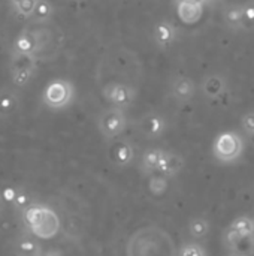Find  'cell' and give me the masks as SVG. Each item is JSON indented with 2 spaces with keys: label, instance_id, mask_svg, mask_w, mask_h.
Returning a JSON list of instances; mask_svg holds the SVG:
<instances>
[{
  "label": "cell",
  "instance_id": "cell-1",
  "mask_svg": "<svg viewBox=\"0 0 254 256\" xmlns=\"http://www.w3.org/2000/svg\"><path fill=\"white\" fill-rule=\"evenodd\" d=\"M24 224L34 237L51 238L58 232L60 222L57 214L42 204H30L22 210Z\"/></svg>",
  "mask_w": 254,
  "mask_h": 256
},
{
  "label": "cell",
  "instance_id": "cell-2",
  "mask_svg": "<svg viewBox=\"0 0 254 256\" xmlns=\"http://www.w3.org/2000/svg\"><path fill=\"white\" fill-rule=\"evenodd\" d=\"M75 99V86L64 78L51 80L43 92H42V102L46 108L52 111L66 110Z\"/></svg>",
  "mask_w": 254,
  "mask_h": 256
},
{
  "label": "cell",
  "instance_id": "cell-3",
  "mask_svg": "<svg viewBox=\"0 0 254 256\" xmlns=\"http://www.w3.org/2000/svg\"><path fill=\"white\" fill-rule=\"evenodd\" d=\"M246 148L244 138L234 130H226L217 135L213 144V154L222 164L237 162Z\"/></svg>",
  "mask_w": 254,
  "mask_h": 256
},
{
  "label": "cell",
  "instance_id": "cell-4",
  "mask_svg": "<svg viewBox=\"0 0 254 256\" xmlns=\"http://www.w3.org/2000/svg\"><path fill=\"white\" fill-rule=\"evenodd\" d=\"M129 124L126 111L117 106H111L102 111L97 117V129L105 140H115L120 136Z\"/></svg>",
  "mask_w": 254,
  "mask_h": 256
},
{
  "label": "cell",
  "instance_id": "cell-5",
  "mask_svg": "<svg viewBox=\"0 0 254 256\" xmlns=\"http://www.w3.org/2000/svg\"><path fill=\"white\" fill-rule=\"evenodd\" d=\"M254 237V218L252 216H240L232 220V224L226 228L223 240L225 244L235 246L241 242L250 240Z\"/></svg>",
  "mask_w": 254,
  "mask_h": 256
},
{
  "label": "cell",
  "instance_id": "cell-6",
  "mask_svg": "<svg viewBox=\"0 0 254 256\" xmlns=\"http://www.w3.org/2000/svg\"><path fill=\"white\" fill-rule=\"evenodd\" d=\"M136 90L129 86V84H123V82H109L103 87V96L105 99L117 108L121 110H127L130 105H133V102L136 100Z\"/></svg>",
  "mask_w": 254,
  "mask_h": 256
},
{
  "label": "cell",
  "instance_id": "cell-7",
  "mask_svg": "<svg viewBox=\"0 0 254 256\" xmlns=\"http://www.w3.org/2000/svg\"><path fill=\"white\" fill-rule=\"evenodd\" d=\"M42 50V42L37 36V33L31 32L30 28L21 30L16 38L12 42L10 51L9 52H19V54H34Z\"/></svg>",
  "mask_w": 254,
  "mask_h": 256
},
{
  "label": "cell",
  "instance_id": "cell-8",
  "mask_svg": "<svg viewBox=\"0 0 254 256\" xmlns=\"http://www.w3.org/2000/svg\"><path fill=\"white\" fill-rule=\"evenodd\" d=\"M171 96L180 104L190 102L196 96V81L186 75H177L171 82Z\"/></svg>",
  "mask_w": 254,
  "mask_h": 256
},
{
  "label": "cell",
  "instance_id": "cell-9",
  "mask_svg": "<svg viewBox=\"0 0 254 256\" xmlns=\"http://www.w3.org/2000/svg\"><path fill=\"white\" fill-rule=\"evenodd\" d=\"M154 42L160 50L169 48L178 38V30L175 24L169 20H162L156 24L154 27Z\"/></svg>",
  "mask_w": 254,
  "mask_h": 256
},
{
  "label": "cell",
  "instance_id": "cell-10",
  "mask_svg": "<svg viewBox=\"0 0 254 256\" xmlns=\"http://www.w3.org/2000/svg\"><path fill=\"white\" fill-rule=\"evenodd\" d=\"M202 93L207 99L210 100H216L219 98L223 96V93L226 92L228 87V81L222 74H208L204 80H202Z\"/></svg>",
  "mask_w": 254,
  "mask_h": 256
},
{
  "label": "cell",
  "instance_id": "cell-11",
  "mask_svg": "<svg viewBox=\"0 0 254 256\" xmlns=\"http://www.w3.org/2000/svg\"><path fill=\"white\" fill-rule=\"evenodd\" d=\"M177 15L184 24H196L204 15V0L178 2Z\"/></svg>",
  "mask_w": 254,
  "mask_h": 256
},
{
  "label": "cell",
  "instance_id": "cell-12",
  "mask_svg": "<svg viewBox=\"0 0 254 256\" xmlns=\"http://www.w3.org/2000/svg\"><path fill=\"white\" fill-rule=\"evenodd\" d=\"M184 164L186 162H184V158L181 154H178L175 152L165 150L157 172L168 177V178H174L184 170Z\"/></svg>",
  "mask_w": 254,
  "mask_h": 256
},
{
  "label": "cell",
  "instance_id": "cell-13",
  "mask_svg": "<svg viewBox=\"0 0 254 256\" xmlns=\"http://www.w3.org/2000/svg\"><path fill=\"white\" fill-rule=\"evenodd\" d=\"M142 132L148 140H159L162 138L168 130V122L160 114H150L142 120Z\"/></svg>",
  "mask_w": 254,
  "mask_h": 256
},
{
  "label": "cell",
  "instance_id": "cell-14",
  "mask_svg": "<svg viewBox=\"0 0 254 256\" xmlns=\"http://www.w3.org/2000/svg\"><path fill=\"white\" fill-rule=\"evenodd\" d=\"M12 248L16 256H39L43 250L40 243L34 238V236L28 232L18 236L13 240Z\"/></svg>",
  "mask_w": 254,
  "mask_h": 256
},
{
  "label": "cell",
  "instance_id": "cell-15",
  "mask_svg": "<svg viewBox=\"0 0 254 256\" xmlns=\"http://www.w3.org/2000/svg\"><path fill=\"white\" fill-rule=\"evenodd\" d=\"M21 99L15 88L1 87L0 88V118L10 117L19 108Z\"/></svg>",
  "mask_w": 254,
  "mask_h": 256
},
{
  "label": "cell",
  "instance_id": "cell-16",
  "mask_svg": "<svg viewBox=\"0 0 254 256\" xmlns=\"http://www.w3.org/2000/svg\"><path fill=\"white\" fill-rule=\"evenodd\" d=\"M135 160V148L129 141H120L112 148V164L117 168H127Z\"/></svg>",
  "mask_w": 254,
  "mask_h": 256
},
{
  "label": "cell",
  "instance_id": "cell-17",
  "mask_svg": "<svg viewBox=\"0 0 254 256\" xmlns=\"http://www.w3.org/2000/svg\"><path fill=\"white\" fill-rule=\"evenodd\" d=\"M163 152L165 150H162V148H148V150H145V153L141 158V165H139L142 174L151 176V174L159 171V165H160Z\"/></svg>",
  "mask_w": 254,
  "mask_h": 256
},
{
  "label": "cell",
  "instance_id": "cell-18",
  "mask_svg": "<svg viewBox=\"0 0 254 256\" xmlns=\"http://www.w3.org/2000/svg\"><path fill=\"white\" fill-rule=\"evenodd\" d=\"M223 21L231 30H243L244 14L243 4H231L223 10Z\"/></svg>",
  "mask_w": 254,
  "mask_h": 256
},
{
  "label": "cell",
  "instance_id": "cell-19",
  "mask_svg": "<svg viewBox=\"0 0 254 256\" xmlns=\"http://www.w3.org/2000/svg\"><path fill=\"white\" fill-rule=\"evenodd\" d=\"M210 231H211V224L205 218L198 216L189 222V234H190L192 240H195V242L205 240L208 237Z\"/></svg>",
  "mask_w": 254,
  "mask_h": 256
},
{
  "label": "cell",
  "instance_id": "cell-20",
  "mask_svg": "<svg viewBox=\"0 0 254 256\" xmlns=\"http://www.w3.org/2000/svg\"><path fill=\"white\" fill-rule=\"evenodd\" d=\"M37 70V66H30V68H19L15 70H10V81L15 88H25L30 81L34 78Z\"/></svg>",
  "mask_w": 254,
  "mask_h": 256
},
{
  "label": "cell",
  "instance_id": "cell-21",
  "mask_svg": "<svg viewBox=\"0 0 254 256\" xmlns=\"http://www.w3.org/2000/svg\"><path fill=\"white\" fill-rule=\"evenodd\" d=\"M54 16V6L49 0H37L34 10L31 14V22L36 24H45Z\"/></svg>",
  "mask_w": 254,
  "mask_h": 256
},
{
  "label": "cell",
  "instance_id": "cell-22",
  "mask_svg": "<svg viewBox=\"0 0 254 256\" xmlns=\"http://www.w3.org/2000/svg\"><path fill=\"white\" fill-rule=\"evenodd\" d=\"M37 0H7L13 15L19 20H30Z\"/></svg>",
  "mask_w": 254,
  "mask_h": 256
},
{
  "label": "cell",
  "instance_id": "cell-23",
  "mask_svg": "<svg viewBox=\"0 0 254 256\" xmlns=\"http://www.w3.org/2000/svg\"><path fill=\"white\" fill-rule=\"evenodd\" d=\"M9 70H15L19 68H30L37 66V56L34 54H19V52H9Z\"/></svg>",
  "mask_w": 254,
  "mask_h": 256
},
{
  "label": "cell",
  "instance_id": "cell-24",
  "mask_svg": "<svg viewBox=\"0 0 254 256\" xmlns=\"http://www.w3.org/2000/svg\"><path fill=\"white\" fill-rule=\"evenodd\" d=\"M178 256H208V254H207V249L201 243L192 240V242H186L180 248Z\"/></svg>",
  "mask_w": 254,
  "mask_h": 256
},
{
  "label": "cell",
  "instance_id": "cell-25",
  "mask_svg": "<svg viewBox=\"0 0 254 256\" xmlns=\"http://www.w3.org/2000/svg\"><path fill=\"white\" fill-rule=\"evenodd\" d=\"M168 180H169V178L165 177V176H162V174L153 176L151 180H150V183H148L151 194L156 195V196L163 195V194L168 190V188H169V182H168Z\"/></svg>",
  "mask_w": 254,
  "mask_h": 256
},
{
  "label": "cell",
  "instance_id": "cell-26",
  "mask_svg": "<svg viewBox=\"0 0 254 256\" xmlns=\"http://www.w3.org/2000/svg\"><path fill=\"white\" fill-rule=\"evenodd\" d=\"M243 14H244L243 30L252 32L254 30V0H247L243 3Z\"/></svg>",
  "mask_w": 254,
  "mask_h": 256
},
{
  "label": "cell",
  "instance_id": "cell-27",
  "mask_svg": "<svg viewBox=\"0 0 254 256\" xmlns=\"http://www.w3.org/2000/svg\"><path fill=\"white\" fill-rule=\"evenodd\" d=\"M10 204L16 208V210H24L27 206H30L31 202H30V195L25 192V190H22V189H15V192H13V196H12V200H10Z\"/></svg>",
  "mask_w": 254,
  "mask_h": 256
},
{
  "label": "cell",
  "instance_id": "cell-28",
  "mask_svg": "<svg viewBox=\"0 0 254 256\" xmlns=\"http://www.w3.org/2000/svg\"><path fill=\"white\" fill-rule=\"evenodd\" d=\"M241 129L246 135L253 136L254 135V111H250L241 117Z\"/></svg>",
  "mask_w": 254,
  "mask_h": 256
},
{
  "label": "cell",
  "instance_id": "cell-29",
  "mask_svg": "<svg viewBox=\"0 0 254 256\" xmlns=\"http://www.w3.org/2000/svg\"><path fill=\"white\" fill-rule=\"evenodd\" d=\"M39 256H63V254L57 249H48V250H42Z\"/></svg>",
  "mask_w": 254,
  "mask_h": 256
},
{
  "label": "cell",
  "instance_id": "cell-30",
  "mask_svg": "<svg viewBox=\"0 0 254 256\" xmlns=\"http://www.w3.org/2000/svg\"><path fill=\"white\" fill-rule=\"evenodd\" d=\"M223 256H243V255H241L238 250H235V249H229V250H228V252H226Z\"/></svg>",
  "mask_w": 254,
  "mask_h": 256
},
{
  "label": "cell",
  "instance_id": "cell-31",
  "mask_svg": "<svg viewBox=\"0 0 254 256\" xmlns=\"http://www.w3.org/2000/svg\"><path fill=\"white\" fill-rule=\"evenodd\" d=\"M1 206H3V196L0 195V212H1Z\"/></svg>",
  "mask_w": 254,
  "mask_h": 256
},
{
  "label": "cell",
  "instance_id": "cell-32",
  "mask_svg": "<svg viewBox=\"0 0 254 256\" xmlns=\"http://www.w3.org/2000/svg\"><path fill=\"white\" fill-rule=\"evenodd\" d=\"M178 2H189V0H178Z\"/></svg>",
  "mask_w": 254,
  "mask_h": 256
},
{
  "label": "cell",
  "instance_id": "cell-33",
  "mask_svg": "<svg viewBox=\"0 0 254 256\" xmlns=\"http://www.w3.org/2000/svg\"><path fill=\"white\" fill-rule=\"evenodd\" d=\"M252 138H253V141H254V135H253V136H252Z\"/></svg>",
  "mask_w": 254,
  "mask_h": 256
}]
</instances>
